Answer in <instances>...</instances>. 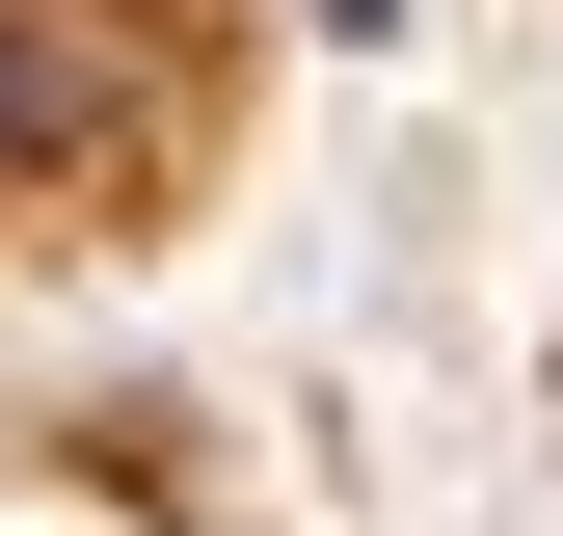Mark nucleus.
I'll list each match as a JSON object with an SVG mask.
<instances>
[{
  "label": "nucleus",
  "instance_id": "f257e3e1",
  "mask_svg": "<svg viewBox=\"0 0 563 536\" xmlns=\"http://www.w3.org/2000/svg\"><path fill=\"white\" fill-rule=\"evenodd\" d=\"M322 27H402V0H322Z\"/></svg>",
  "mask_w": 563,
  "mask_h": 536
}]
</instances>
